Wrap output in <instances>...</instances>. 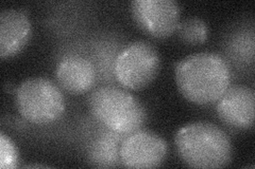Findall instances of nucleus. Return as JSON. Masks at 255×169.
Segmentation results:
<instances>
[{
	"instance_id": "obj_1",
	"label": "nucleus",
	"mask_w": 255,
	"mask_h": 169,
	"mask_svg": "<svg viewBox=\"0 0 255 169\" xmlns=\"http://www.w3.org/2000/svg\"><path fill=\"white\" fill-rule=\"evenodd\" d=\"M174 77L179 91L187 101L209 106L217 103L231 87L232 72L221 55L199 52L177 63Z\"/></svg>"
},
{
	"instance_id": "obj_2",
	"label": "nucleus",
	"mask_w": 255,
	"mask_h": 169,
	"mask_svg": "<svg viewBox=\"0 0 255 169\" xmlns=\"http://www.w3.org/2000/svg\"><path fill=\"white\" fill-rule=\"evenodd\" d=\"M181 161L193 168H222L233 159V145L228 133L210 122H195L181 127L174 136Z\"/></svg>"
},
{
	"instance_id": "obj_3",
	"label": "nucleus",
	"mask_w": 255,
	"mask_h": 169,
	"mask_svg": "<svg viewBox=\"0 0 255 169\" xmlns=\"http://www.w3.org/2000/svg\"><path fill=\"white\" fill-rule=\"evenodd\" d=\"M89 107L97 122L121 135L141 129L147 119L142 103L117 86L108 85L95 89L89 98Z\"/></svg>"
},
{
	"instance_id": "obj_4",
	"label": "nucleus",
	"mask_w": 255,
	"mask_h": 169,
	"mask_svg": "<svg viewBox=\"0 0 255 169\" xmlns=\"http://www.w3.org/2000/svg\"><path fill=\"white\" fill-rule=\"evenodd\" d=\"M15 103L20 115L34 125L57 122L66 107L60 88L45 77L23 80L15 92Z\"/></svg>"
},
{
	"instance_id": "obj_5",
	"label": "nucleus",
	"mask_w": 255,
	"mask_h": 169,
	"mask_svg": "<svg viewBox=\"0 0 255 169\" xmlns=\"http://www.w3.org/2000/svg\"><path fill=\"white\" fill-rule=\"evenodd\" d=\"M161 59L153 46L138 40L128 45L118 54L114 72L124 88L141 90L153 82L159 72Z\"/></svg>"
},
{
	"instance_id": "obj_6",
	"label": "nucleus",
	"mask_w": 255,
	"mask_h": 169,
	"mask_svg": "<svg viewBox=\"0 0 255 169\" xmlns=\"http://www.w3.org/2000/svg\"><path fill=\"white\" fill-rule=\"evenodd\" d=\"M131 12L138 28L155 38L173 35L180 23L181 7L174 0H134Z\"/></svg>"
},
{
	"instance_id": "obj_7",
	"label": "nucleus",
	"mask_w": 255,
	"mask_h": 169,
	"mask_svg": "<svg viewBox=\"0 0 255 169\" xmlns=\"http://www.w3.org/2000/svg\"><path fill=\"white\" fill-rule=\"evenodd\" d=\"M166 141L152 131L139 129L127 135L121 144V162L128 168H156L166 160Z\"/></svg>"
},
{
	"instance_id": "obj_8",
	"label": "nucleus",
	"mask_w": 255,
	"mask_h": 169,
	"mask_svg": "<svg viewBox=\"0 0 255 169\" xmlns=\"http://www.w3.org/2000/svg\"><path fill=\"white\" fill-rule=\"evenodd\" d=\"M217 104V114L223 123L237 130H249L254 126L255 93L249 87H230Z\"/></svg>"
},
{
	"instance_id": "obj_9",
	"label": "nucleus",
	"mask_w": 255,
	"mask_h": 169,
	"mask_svg": "<svg viewBox=\"0 0 255 169\" xmlns=\"http://www.w3.org/2000/svg\"><path fill=\"white\" fill-rule=\"evenodd\" d=\"M55 76L63 90L70 94H83L93 89L97 73L90 59L80 55H69L59 61Z\"/></svg>"
},
{
	"instance_id": "obj_10",
	"label": "nucleus",
	"mask_w": 255,
	"mask_h": 169,
	"mask_svg": "<svg viewBox=\"0 0 255 169\" xmlns=\"http://www.w3.org/2000/svg\"><path fill=\"white\" fill-rule=\"evenodd\" d=\"M32 35L31 22L26 13L4 10L0 14V56L2 59L20 53Z\"/></svg>"
},
{
	"instance_id": "obj_11",
	"label": "nucleus",
	"mask_w": 255,
	"mask_h": 169,
	"mask_svg": "<svg viewBox=\"0 0 255 169\" xmlns=\"http://www.w3.org/2000/svg\"><path fill=\"white\" fill-rule=\"evenodd\" d=\"M117 134L109 131L100 135L91 145L89 150V160L96 167H113L121 161V144Z\"/></svg>"
},
{
	"instance_id": "obj_12",
	"label": "nucleus",
	"mask_w": 255,
	"mask_h": 169,
	"mask_svg": "<svg viewBox=\"0 0 255 169\" xmlns=\"http://www.w3.org/2000/svg\"><path fill=\"white\" fill-rule=\"evenodd\" d=\"M177 33L183 43L190 46L204 44L209 38V27L199 17H190L180 21Z\"/></svg>"
},
{
	"instance_id": "obj_13",
	"label": "nucleus",
	"mask_w": 255,
	"mask_h": 169,
	"mask_svg": "<svg viewBox=\"0 0 255 169\" xmlns=\"http://www.w3.org/2000/svg\"><path fill=\"white\" fill-rule=\"evenodd\" d=\"M18 149L14 142L4 134L0 133V168L14 169L18 166Z\"/></svg>"
}]
</instances>
